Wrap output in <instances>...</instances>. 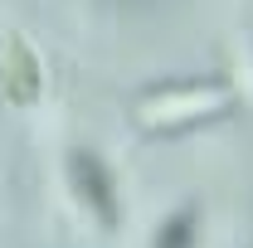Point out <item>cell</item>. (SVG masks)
Segmentation results:
<instances>
[{
  "label": "cell",
  "mask_w": 253,
  "mask_h": 248,
  "mask_svg": "<svg viewBox=\"0 0 253 248\" xmlns=\"http://www.w3.org/2000/svg\"><path fill=\"white\" fill-rule=\"evenodd\" d=\"M234 102V88L224 78H195V83H166V88H151V93L136 97V126L146 131H185V126H200L210 117L229 112Z\"/></svg>",
  "instance_id": "1"
},
{
  "label": "cell",
  "mask_w": 253,
  "mask_h": 248,
  "mask_svg": "<svg viewBox=\"0 0 253 248\" xmlns=\"http://www.w3.org/2000/svg\"><path fill=\"white\" fill-rule=\"evenodd\" d=\"M68 190L78 195V205L88 209V214L102 224V229H117V185H112V170H107V161L97 151H68Z\"/></svg>",
  "instance_id": "2"
},
{
  "label": "cell",
  "mask_w": 253,
  "mask_h": 248,
  "mask_svg": "<svg viewBox=\"0 0 253 248\" xmlns=\"http://www.w3.org/2000/svg\"><path fill=\"white\" fill-rule=\"evenodd\" d=\"M0 88L15 107H34L39 93H44V63L34 54V44L20 39V34L0 39Z\"/></svg>",
  "instance_id": "3"
},
{
  "label": "cell",
  "mask_w": 253,
  "mask_h": 248,
  "mask_svg": "<svg viewBox=\"0 0 253 248\" xmlns=\"http://www.w3.org/2000/svg\"><path fill=\"white\" fill-rule=\"evenodd\" d=\"M190 244H195V214L180 209V214H170L156 229V244H151V248H190Z\"/></svg>",
  "instance_id": "4"
}]
</instances>
